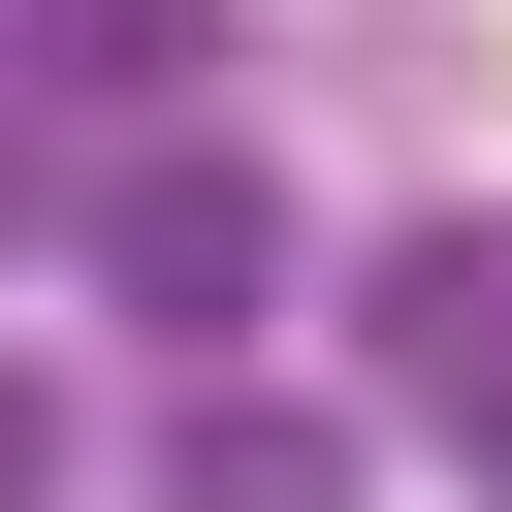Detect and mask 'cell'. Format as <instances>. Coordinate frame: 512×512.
Listing matches in <instances>:
<instances>
[{
  "instance_id": "7a4b0ae2",
  "label": "cell",
  "mask_w": 512,
  "mask_h": 512,
  "mask_svg": "<svg viewBox=\"0 0 512 512\" xmlns=\"http://www.w3.org/2000/svg\"><path fill=\"white\" fill-rule=\"evenodd\" d=\"M384 384H448V448H480V512H512V224H416V256H384Z\"/></svg>"
},
{
  "instance_id": "8992f818",
  "label": "cell",
  "mask_w": 512,
  "mask_h": 512,
  "mask_svg": "<svg viewBox=\"0 0 512 512\" xmlns=\"http://www.w3.org/2000/svg\"><path fill=\"white\" fill-rule=\"evenodd\" d=\"M0 256H32V96H0Z\"/></svg>"
},
{
  "instance_id": "3957f363",
  "label": "cell",
  "mask_w": 512,
  "mask_h": 512,
  "mask_svg": "<svg viewBox=\"0 0 512 512\" xmlns=\"http://www.w3.org/2000/svg\"><path fill=\"white\" fill-rule=\"evenodd\" d=\"M352 480H384V448L288 416V384H192V416H160V512H352Z\"/></svg>"
},
{
  "instance_id": "6da1fadb",
  "label": "cell",
  "mask_w": 512,
  "mask_h": 512,
  "mask_svg": "<svg viewBox=\"0 0 512 512\" xmlns=\"http://www.w3.org/2000/svg\"><path fill=\"white\" fill-rule=\"evenodd\" d=\"M64 288H128L160 352H256V288H288V192H256L224 128H160V160H128L96 224H64Z\"/></svg>"
},
{
  "instance_id": "5b68a950",
  "label": "cell",
  "mask_w": 512,
  "mask_h": 512,
  "mask_svg": "<svg viewBox=\"0 0 512 512\" xmlns=\"http://www.w3.org/2000/svg\"><path fill=\"white\" fill-rule=\"evenodd\" d=\"M0 512H64V384H32V352H0Z\"/></svg>"
},
{
  "instance_id": "277c9868",
  "label": "cell",
  "mask_w": 512,
  "mask_h": 512,
  "mask_svg": "<svg viewBox=\"0 0 512 512\" xmlns=\"http://www.w3.org/2000/svg\"><path fill=\"white\" fill-rule=\"evenodd\" d=\"M224 64V0H0V96H96V128H160Z\"/></svg>"
}]
</instances>
